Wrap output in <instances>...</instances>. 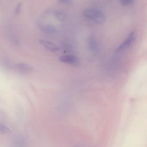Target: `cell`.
<instances>
[{"instance_id":"cell-1","label":"cell","mask_w":147,"mask_h":147,"mask_svg":"<svg viewBox=\"0 0 147 147\" xmlns=\"http://www.w3.org/2000/svg\"><path fill=\"white\" fill-rule=\"evenodd\" d=\"M83 15L98 24H102L105 22L106 17L105 14L99 9L89 8L83 11Z\"/></svg>"},{"instance_id":"cell-2","label":"cell","mask_w":147,"mask_h":147,"mask_svg":"<svg viewBox=\"0 0 147 147\" xmlns=\"http://www.w3.org/2000/svg\"><path fill=\"white\" fill-rule=\"evenodd\" d=\"M137 37V33L135 31H132L125 39V40L120 45L117 49V52H122L127 48H128L130 46H131L134 41L136 40Z\"/></svg>"},{"instance_id":"cell-3","label":"cell","mask_w":147,"mask_h":147,"mask_svg":"<svg viewBox=\"0 0 147 147\" xmlns=\"http://www.w3.org/2000/svg\"><path fill=\"white\" fill-rule=\"evenodd\" d=\"M87 49L90 53L93 56L96 55L99 50V45L97 40L94 36H90L87 40Z\"/></svg>"},{"instance_id":"cell-4","label":"cell","mask_w":147,"mask_h":147,"mask_svg":"<svg viewBox=\"0 0 147 147\" xmlns=\"http://www.w3.org/2000/svg\"><path fill=\"white\" fill-rule=\"evenodd\" d=\"M59 60L61 63L71 65H76L79 61L78 57L74 55H62L59 57Z\"/></svg>"},{"instance_id":"cell-5","label":"cell","mask_w":147,"mask_h":147,"mask_svg":"<svg viewBox=\"0 0 147 147\" xmlns=\"http://www.w3.org/2000/svg\"><path fill=\"white\" fill-rule=\"evenodd\" d=\"M16 70L23 74H28L33 72V67L29 64L25 63H19L15 65Z\"/></svg>"},{"instance_id":"cell-6","label":"cell","mask_w":147,"mask_h":147,"mask_svg":"<svg viewBox=\"0 0 147 147\" xmlns=\"http://www.w3.org/2000/svg\"><path fill=\"white\" fill-rule=\"evenodd\" d=\"M38 28L43 33L49 34H55L57 31L56 28L52 24H40L38 25Z\"/></svg>"},{"instance_id":"cell-7","label":"cell","mask_w":147,"mask_h":147,"mask_svg":"<svg viewBox=\"0 0 147 147\" xmlns=\"http://www.w3.org/2000/svg\"><path fill=\"white\" fill-rule=\"evenodd\" d=\"M39 42L46 49L52 52H57L59 51V47L55 43L44 39H40Z\"/></svg>"},{"instance_id":"cell-8","label":"cell","mask_w":147,"mask_h":147,"mask_svg":"<svg viewBox=\"0 0 147 147\" xmlns=\"http://www.w3.org/2000/svg\"><path fill=\"white\" fill-rule=\"evenodd\" d=\"M53 16L59 22H63L66 18L65 14L60 10H56L53 11Z\"/></svg>"},{"instance_id":"cell-9","label":"cell","mask_w":147,"mask_h":147,"mask_svg":"<svg viewBox=\"0 0 147 147\" xmlns=\"http://www.w3.org/2000/svg\"><path fill=\"white\" fill-rule=\"evenodd\" d=\"M16 147H25L26 146V141L24 137H18L15 141Z\"/></svg>"},{"instance_id":"cell-10","label":"cell","mask_w":147,"mask_h":147,"mask_svg":"<svg viewBox=\"0 0 147 147\" xmlns=\"http://www.w3.org/2000/svg\"><path fill=\"white\" fill-rule=\"evenodd\" d=\"M0 129L2 131H3L5 133H10L11 132L10 129L7 126H6L4 125H0Z\"/></svg>"},{"instance_id":"cell-11","label":"cell","mask_w":147,"mask_h":147,"mask_svg":"<svg viewBox=\"0 0 147 147\" xmlns=\"http://www.w3.org/2000/svg\"><path fill=\"white\" fill-rule=\"evenodd\" d=\"M119 1L123 5L128 6V5H131L134 2V0H119Z\"/></svg>"},{"instance_id":"cell-12","label":"cell","mask_w":147,"mask_h":147,"mask_svg":"<svg viewBox=\"0 0 147 147\" xmlns=\"http://www.w3.org/2000/svg\"><path fill=\"white\" fill-rule=\"evenodd\" d=\"M59 2L64 5H71L73 2V0H57Z\"/></svg>"}]
</instances>
